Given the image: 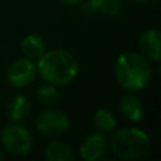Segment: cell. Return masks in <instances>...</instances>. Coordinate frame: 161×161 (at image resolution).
<instances>
[{
	"label": "cell",
	"instance_id": "cell-14",
	"mask_svg": "<svg viewBox=\"0 0 161 161\" xmlns=\"http://www.w3.org/2000/svg\"><path fill=\"white\" fill-rule=\"evenodd\" d=\"M93 126L99 133H113L117 127V119L113 112L108 109H97L92 116Z\"/></svg>",
	"mask_w": 161,
	"mask_h": 161
},
{
	"label": "cell",
	"instance_id": "cell-11",
	"mask_svg": "<svg viewBox=\"0 0 161 161\" xmlns=\"http://www.w3.org/2000/svg\"><path fill=\"white\" fill-rule=\"evenodd\" d=\"M31 113V105L30 100L23 95H16L13 96L7 103V114L11 122L21 123L25 120Z\"/></svg>",
	"mask_w": 161,
	"mask_h": 161
},
{
	"label": "cell",
	"instance_id": "cell-9",
	"mask_svg": "<svg viewBox=\"0 0 161 161\" xmlns=\"http://www.w3.org/2000/svg\"><path fill=\"white\" fill-rule=\"evenodd\" d=\"M82 10L88 16L114 17L122 10L120 0H82Z\"/></svg>",
	"mask_w": 161,
	"mask_h": 161
},
{
	"label": "cell",
	"instance_id": "cell-3",
	"mask_svg": "<svg viewBox=\"0 0 161 161\" xmlns=\"http://www.w3.org/2000/svg\"><path fill=\"white\" fill-rule=\"evenodd\" d=\"M150 137L137 127H125L114 130L109 142V147L114 157L120 160L143 158L150 150Z\"/></svg>",
	"mask_w": 161,
	"mask_h": 161
},
{
	"label": "cell",
	"instance_id": "cell-12",
	"mask_svg": "<svg viewBox=\"0 0 161 161\" xmlns=\"http://www.w3.org/2000/svg\"><path fill=\"white\" fill-rule=\"evenodd\" d=\"M21 51L24 57L36 61L47 51V44L44 38L38 34H28L21 41Z\"/></svg>",
	"mask_w": 161,
	"mask_h": 161
},
{
	"label": "cell",
	"instance_id": "cell-17",
	"mask_svg": "<svg viewBox=\"0 0 161 161\" xmlns=\"http://www.w3.org/2000/svg\"><path fill=\"white\" fill-rule=\"evenodd\" d=\"M134 2L140 3V4H153V3H156L157 0H134Z\"/></svg>",
	"mask_w": 161,
	"mask_h": 161
},
{
	"label": "cell",
	"instance_id": "cell-5",
	"mask_svg": "<svg viewBox=\"0 0 161 161\" xmlns=\"http://www.w3.org/2000/svg\"><path fill=\"white\" fill-rule=\"evenodd\" d=\"M71 120L68 114L58 109L42 110L36 119V127L45 137H58L69 129Z\"/></svg>",
	"mask_w": 161,
	"mask_h": 161
},
{
	"label": "cell",
	"instance_id": "cell-4",
	"mask_svg": "<svg viewBox=\"0 0 161 161\" xmlns=\"http://www.w3.org/2000/svg\"><path fill=\"white\" fill-rule=\"evenodd\" d=\"M0 140L3 143L4 150L14 156H25L30 153L33 147V136L28 131V129L16 122L3 129Z\"/></svg>",
	"mask_w": 161,
	"mask_h": 161
},
{
	"label": "cell",
	"instance_id": "cell-13",
	"mask_svg": "<svg viewBox=\"0 0 161 161\" xmlns=\"http://www.w3.org/2000/svg\"><path fill=\"white\" fill-rule=\"evenodd\" d=\"M44 158L47 161H72L74 151L67 143L54 140L45 147Z\"/></svg>",
	"mask_w": 161,
	"mask_h": 161
},
{
	"label": "cell",
	"instance_id": "cell-2",
	"mask_svg": "<svg viewBox=\"0 0 161 161\" xmlns=\"http://www.w3.org/2000/svg\"><path fill=\"white\" fill-rule=\"evenodd\" d=\"M153 69L150 61L142 54L127 51L117 57L114 62V76L119 85L129 92L142 91L150 83Z\"/></svg>",
	"mask_w": 161,
	"mask_h": 161
},
{
	"label": "cell",
	"instance_id": "cell-1",
	"mask_svg": "<svg viewBox=\"0 0 161 161\" xmlns=\"http://www.w3.org/2000/svg\"><path fill=\"white\" fill-rule=\"evenodd\" d=\"M37 74L44 82L55 86H67L78 75V61L69 51L55 48L47 50L36 62Z\"/></svg>",
	"mask_w": 161,
	"mask_h": 161
},
{
	"label": "cell",
	"instance_id": "cell-7",
	"mask_svg": "<svg viewBox=\"0 0 161 161\" xmlns=\"http://www.w3.org/2000/svg\"><path fill=\"white\" fill-rule=\"evenodd\" d=\"M108 150V140L103 133H92L83 139L79 147V156L85 161H97Z\"/></svg>",
	"mask_w": 161,
	"mask_h": 161
},
{
	"label": "cell",
	"instance_id": "cell-16",
	"mask_svg": "<svg viewBox=\"0 0 161 161\" xmlns=\"http://www.w3.org/2000/svg\"><path fill=\"white\" fill-rule=\"evenodd\" d=\"M58 2L64 3V4H68V6H76V4H80L82 0H58Z\"/></svg>",
	"mask_w": 161,
	"mask_h": 161
},
{
	"label": "cell",
	"instance_id": "cell-15",
	"mask_svg": "<svg viewBox=\"0 0 161 161\" xmlns=\"http://www.w3.org/2000/svg\"><path fill=\"white\" fill-rule=\"evenodd\" d=\"M37 97H38L40 103L47 108H53L61 100V95H59L58 86L53 85V83L45 82L44 85H41L37 91Z\"/></svg>",
	"mask_w": 161,
	"mask_h": 161
},
{
	"label": "cell",
	"instance_id": "cell-8",
	"mask_svg": "<svg viewBox=\"0 0 161 161\" xmlns=\"http://www.w3.org/2000/svg\"><path fill=\"white\" fill-rule=\"evenodd\" d=\"M140 54L153 62H158L161 58V34L156 28H148L139 38Z\"/></svg>",
	"mask_w": 161,
	"mask_h": 161
},
{
	"label": "cell",
	"instance_id": "cell-6",
	"mask_svg": "<svg viewBox=\"0 0 161 161\" xmlns=\"http://www.w3.org/2000/svg\"><path fill=\"white\" fill-rule=\"evenodd\" d=\"M37 76V67L36 61L30 59L27 57L17 58L14 62H11L7 69V82L11 88L23 89L28 86Z\"/></svg>",
	"mask_w": 161,
	"mask_h": 161
},
{
	"label": "cell",
	"instance_id": "cell-18",
	"mask_svg": "<svg viewBox=\"0 0 161 161\" xmlns=\"http://www.w3.org/2000/svg\"><path fill=\"white\" fill-rule=\"evenodd\" d=\"M3 158H4V154H3V150H2V147H0V161Z\"/></svg>",
	"mask_w": 161,
	"mask_h": 161
},
{
	"label": "cell",
	"instance_id": "cell-10",
	"mask_svg": "<svg viewBox=\"0 0 161 161\" xmlns=\"http://www.w3.org/2000/svg\"><path fill=\"white\" fill-rule=\"evenodd\" d=\"M119 110L125 119L130 122H140L144 116V106L139 96L134 93H126L119 102Z\"/></svg>",
	"mask_w": 161,
	"mask_h": 161
}]
</instances>
